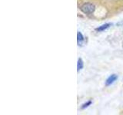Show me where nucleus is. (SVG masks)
Masks as SVG:
<instances>
[{
  "instance_id": "obj_1",
  "label": "nucleus",
  "mask_w": 123,
  "mask_h": 115,
  "mask_svg": "<svg viewBox=\"0 0 123 115\" xmlns=\"http://www.w3.org/2000/svg\"><path fill=\"white\" fill-rule=\"evenodd\" d=\"M80 10L85 14L90 15V14H92L95 12V6L94 4L90 3V2L84 3L83 5L80 7Z\"/></svg>"
},
{
  "instance_id": "obj_2",
  "label": "nucleus",
  "mask_w": 123,
  "mask_h": 115,
  "mask_svg": "<svg viewBox=\"0 0 123 115\" xmlns=\"http://www.w3.org/2000/svg\"><path fill=\"white\" fill-rule=\"evenodd\" d=\"M118 79V75H115V74H113L110 75L109 78H107L106 81H105V85L106 86H109L111 85V84H112L115 80H116Z\"/></svg>"
},
{
  "instance_id": "obj_3",
  "label": "nucleus",
  "mask_w": 123,
  "mask_h": 115,
  "mask_svg": "<svg viewBox=\"0 0 123 115\" xmlns=\"http://www.w3.org/2000/svg\"><path fill=\"white\" fill-rule=\"evenodd\" d=\"M111 25H112L111 23H105V24H104V25H102L101 26H99V27H98V28H96L95 31H97V32H103V31L108 29Z\"/></svg>"
},
{
  "instance_id": "obj_4",
  "label": "nucleus",
  "mask_w": 123,
  "mask_h": 115,
  "mask_svg": "<svg viewBox=\"0 0 123 115\" xmlns=\"http://www.w3.org/2000/svg\"><path fill=\"white\" fill-rule=\"evenodd\" d=\"M84 36L83 34L81 33L80 32H77V43H78V45H82L83 42H84Z\"/></svg>"
},
{
  "instance_id": "obj_5",
  "label": "nucleus",
  "mask_w": 123,
  "mask_h": 115,
  "mask_svg": "<svg viewBox=\"0 0 123 115\" xmlns=\"http://www.w3.org/2000/svg\"><path fill=\"white\" fill-rule=\"evenodd\" d=\"M84 67V62L82 58L78 59V63H77V71H79L80 70H82Z\"/></svg>"
},
{
  "instance_id": "obj_6",
  "label": "nucleus",
  "mask_w": 123,
  "mask_h": 115,
  "mask_svg": "<svg viewBox=\"0 0 123 115\" xmlns=\"http://www.w3.org/2000/svg\"><path fill=\"white\" fill-rule=\"evenodd\" d=\"M91 104H92V101H87L86 103L83 104L82 105V109L86 108V107H88V106H90Z\"/></svg>"
},
{
  "instance_id": "obj_7",
  "label": "nucleus",
  "mask_w": 123,
  "mask_h": 115,
  "mask_svg": "<svg viewBox=\"0 0 123 115\" xmlns=\"http://www.w3.org/2000/svg\"><path fill=\"white\" fill-rule=\"evenodd\" d=\"M122 47H123V42H122Z\"/></svg>"
}]
</instances>
